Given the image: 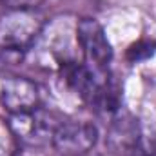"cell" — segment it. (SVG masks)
I'll list each match as a JSON object with an SVG mask.
<instances>
[{
    "instance_id": "1",
    "label": "cell",
    "mask_w": 156,
    "mask_h": 156,
    "mask_svg": "<svg viewBox=\"0 0 156 156\" xmlns=\"http://www.w3.org/2000/svg\"><path fill=\"white\" fill-rule=\"evenodd\" d=\"M44 20L37 9L15 11L9 9L0 18V53L7 58H22L40 38Z\"/></svg>"
},
{
    "instance_id": "2",
    "label": "cell",
    "mask_w": 156,
    "mask_h": 156,
    "mask_svg": "<svg viewBox=\"0 0 156 156\" xmlns=\"http://www.w3.org/2000/svg\"><path fill=\"white\" fill-rule=\"evenodd\" d=\"M60 118L44 107H35L26 113L9 115V127L18 140V144H26L31 147H45L51 145L53 136L60 125Z\"/></svg>"
},
{
    "instance_id": "3",
    "label": "cell",
    "mask_w": 156,
    "mask_h": 156,
    "mask_svg": "<svg viewBox=\"0 0 156 156\" xmlns=\"http://www.w3.org/2000/svg\"><path fill=\"white\" fill-rule=\"evenodd\" d=\"M75 37L83 62L96 69H107L113 60V47L102 24L96 18H80L75 27Z\"/></svg>"
},
{
    "instance_id": "4",
    "label": "cell",
    "mask_w": 156,
    "mask_h": 156,
    "mask_svg": "<svg viewBox=\"0 0 156 156\" xmlns=\"http://www.w3.org/2000/svg\"><path fill=\"white\" fill-rule=\"evenodd\" d=\"M98 142V129L83 120H62L51 147L62 156H83Z\"/></svg>"
},
{
    "instance_id": "5",
    "label": "cell",
    "mask_w": 156,
    "mask_h": 156,
    "mask_svg": "<svg viewBox=\"0 0 156 156\" xmlns=\"http://www.w3.org/2000/svg\"><path fill=\"white\" fill-rule=\"evenodd\" d=\"M0 102L9 115L26 113L40 105V89L29 78L11 76L0 87Z\"/></svg>"
},
{
    "instance_id": "6",
    "label": "cell",
    "mask_w": 156,
    "mask_h": 156,
    "mask_svg": "<svg viewBox=\"0 0 156 156\" xmlns=\"http://www.w3.org/2000/svg\"><path fill=\"white\" fill-rule=\"evenodd\" d=\"M105 144L116 154L127 156L133 151H136L142 145V129L138 120L129 113H122L120 109L116 115L111 116L105 134Z\"/></svg>"
},
{
    "instance_id": "7",
    "label": "cell",
    "mask_w": 156,
    "mask_h": 156,
    "mask_svg": "<svg viewBox=\"0 0 156 156\" xmlns=\"http://www.w3.org/2000/svg\"><path fill=\"white\" fill-rule=\"evenodd\" d=\"M156 53V44L153 40H140L136 44H133L127 49V60L136 64V62H144L147 58H151Z\"/></svg>"
},
{
    "instance_id": "8",
    "label": "cell",
    "mask_w": 156,
    "mask_h": 156,
    "mask_svg": "<svg viewBox=\"0 0 156 156\" xmlns=\"http://www.w3.org/2000/svg\"><path fill=\"white\" fill-rule=\"evenodd\" d=\"M18 140L15 138L9 123L0 122V156H15Z\"/></svg>"
},
{
    "instance_id": "9",
    "label": "cell",
    "mask_w": 156,
    "mask_h": 156,
    "mask_svg": "<svg viewBox=\"0 0 156 156\" xmlns=\"http://www.w3.org/2000/svg\"><path fill=\"white\" fill-rule=\"evenodd\" d=\"M44 0H0V4H4L7 9H15V11H31L37 9Z\"/></svg>"
},
{
    "instance_id": "10",
    "label": "cell",
    "mask_w": 156,
    "mask_h": 156,
    "mask_svg": "<svg viewBox=\"0 0 156 156\" xmlns=\"http://www.w3.org/2000/svg\"><path fill=\"white\" fill-rule=\"evenodd\" d=\"M127 156H156V151H151V149L145 147L144 142H142V145H140L136 151H133L131 154H127Z\"/></svg>"
}]
</instances>
